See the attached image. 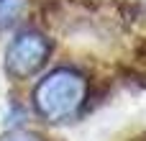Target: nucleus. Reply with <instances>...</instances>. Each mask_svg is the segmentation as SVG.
Instances as JSON below:
<instances>
[{
	"label": "nucleus",
	"mask_w": 146,
	"mask_h": 141,
	"mask_svg": "<svg viewBox=\"0 0 146 141\" xmlns=\"http://www.w3.org/2000/svg\"><path fill=\"white\" fill-rule=\"evenodd\" d=\"M136 141H146V139H136Z\"/></svg>",
	"instance_id": "4"
},
{
	"label": "nucleus",
	"mask_w": 146,
	"mask_h": 141,
	"mask_svg": "<svg viewBox=\"0 0 146 141\" xmlns=\"http://www.w3.org/2000/svg\"><path fill=\"white\" fill-rule=\"evenodd\" d=\"M46 57H49V41L41 33H21L10 41L5 51V69L15 80H23L38 72Z\"/></svg>",
	"instance_id": "2"
},
{
	"label": "nucleus",
	"mask_w": 146,
	"mask_h": 141,
	"mask_svg": "<svg viewBox=\"0 0 146 141\" xmlns=\"http://www.w3.org/2000/svg\"><path fill=\"white\" fill-rule=\"evenodd\" d=\"M0 141H36V139L26 136V134H8V136H0Z\"/></svg>",
	"instance_id": "3"
},
{
	"label": "nucleus",
	"mask_w": 146,
	"mask_h": 141,
	"mask_svg": "<svg viewBox=\"0 0 146 141\" xmlns=\"http://www.w3.org/2000/svg\"><path fill=\"white\" fill-rule=\"evenodd\" d=\"M85 77L72 69H56L36 87V108L49 121H69L85 103Z\"/></svg>",
	"instance_id": "1"
}]
</instances>
